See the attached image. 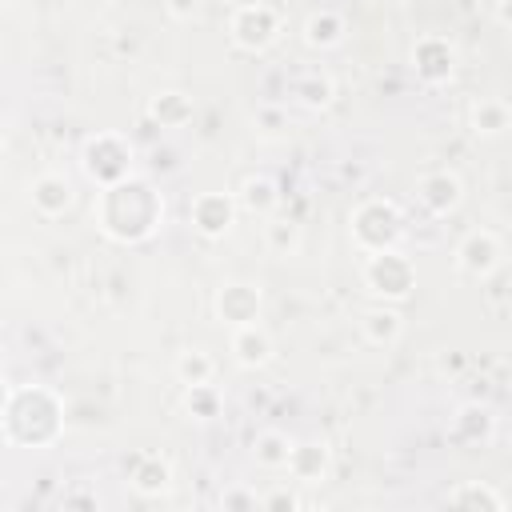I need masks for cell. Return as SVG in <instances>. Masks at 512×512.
Returning a JSON list of instances; mask_svg holds the SVG:
<instances>
[{
    "label": "cell",
    "mask_w": 512,
    "mask_h": 512,
    "mask_svg": "<svg viewBox=\"0 0 512 512\" xmlns=\"http://www.w3.org/2000/svg\"><path fill=\"white\" fill-rule=\"evenodd\" d=\"M216 316H220L224 324H232V328L260 320V292H256L252 284H240V280L224 284V288L216 292Z\"/></svg>",
    "instance_id": "10"
},
{
    "label": "cell",
    "mask_w": 512,
    "mask_h": 512,
    "mask_svg": "<svg viewBox=\"0 0 512 512\" xmlns=\"http://www.w3.org/2000/svg\"><path fill=\"white\" fill-rule=\"evenodd\" d=\"M232 356L240 368H264L272 360V336L252 320V324H240L232 332Z\"/></svg>",
    "instance_id": "11"
},
{
    "label": "cell",
    "mask_w": 512,
    "mask_h": 512,
    "mask_svg": "<svg viewBox=\"0 0 512 512\" xmlns=\"http://www.w3.org/2000/svg\"><path fill=\"white\" fill-rule=\"evenodd\" d=\"M452 436H456V440H468V444L488 440V436H492V412L480 408V404L460 408V412H456V424H452Z\"/></svg>",
    "instance_id": "19"
},
{
    "label": "cell",
    "mask_w": 512,
    "mask_h": 512,
    "mask_svg": "<svg viewBox=\"0 0 512 512\" xmlns=\"http://www.w3.org/2000/svg\"><path fill=\"white\" fill-rule=\"evenodd\" d=\"M340 36H344V20L336 12H312L304 20V40L312 48H332V44H340Z\"/></svg>",
    "instance_id": "20"
},
{
    "label": "cell",
    "mask_w": 512,
    "mask_h": 512,
    "mask_svg": "<svg viewBox=\"0 0 512 512\" xmlns=\"http://www.w3.org/2000/svg\"><path fill=\"white\" fill-rule=\"evenodd\" d=\"M228 32H232V44L244 48V52H264L276 36H280V16L268 8V4H240L228 20Z\"/></svg>",
    "instance_id": "5"
},
{
    "label": "cell",
    "mask_w": 512,
    "mask_h": 512,
    "mask_svg": "<svg viewBox=\"0 0 512 512\" xmlns=\"http://www.w3.org/2000/svg\"><path fill=\"white\" fill-rule=\"evenodd\" d=\"M128 160H132V148L128 140H120L116 132H100L84 144V172L104 188V184H116L128 176Z\"/></svg>",
    "instance_id": "4"
},
{
    "label": "cell",
    "mask_w": 512,
    "mask_h": 512,
    "mask_svg": "<svg viewBox=\"0 0 512 512\" xmlns=\"http://www.w3.org/2000/svg\"><path fill=\"white\" fill-rule=\"evenodd\" d=\"M252 448H256V460H260L264 468H284V464H288V448H292V440H288L284 432H260Z\"/></svg>",
    "instance_id": "23"
},
{
    "label": "cell",
    "mask_w": 512,
    "mask_h": 512,
    "mask_svg": "<svg viewBox=\"0 0 512 512\" xmlns=\"http://www.w3.org/2000/svg\"><path fill=\"white\" fill-rule=\"evenodd\" d=\"M412 68L424 84H444L456 68V48L444 36H420L412 44Z\"/></svg>",
    "instance_id": "8"
},
{
    "label": "cell",
    "mask_w": 512,
    "mask_h": 512,
    "mask_svg": "<svg viewBox=\"0 0 512 512\" xmlns=\"http://www.w3.org/2000/svg\"><path fill=\"white\" fill-rule=\"evenodd\" d=\"M296 96H300L304 108H324V104L332 100V80L320 76V72H304V76L296 80Z\"/></svg>",
    "instance_id": "24"
},
{
    "label": "cell",
    "mask_w": 512,
    "mask_h": 512,
    "mask_svg": "<svg viewBox=\"0 0 512 512\" xmlns=\"http://www.w3.org/2000/svg\"><path fill=\"white\" fill-rule=\"evenodd\" d=\"M184 404H188V412H196L200 420H208V416H216L220 396H216V388H212V384H192V388H188V396H184Z\"/></svg>",
    "instance_id": "26"
},
{
    "label": "cell",
    "mask_w": 512,
    "mask_h": 512,
    "mask_svg": "<svg viewBox=\"0 0 512 512\" xmlns=\"http://www.w3.org/2000/svg\"><path fill=\"white\" fill-rule=\"evenodd\" d=\"M188 216H192V228H196L200 236L220 240V236L232 228V220H236V200H232L228 192H200V196L192 200Z\"/></svg>",
    "instance_id": "7"
},
{
    "label": "cell",
    "mask_w": 512,
    "mask_h": 512,
    "mask_svg": "<svg viewBox=\"0 0 512 512\" xmlns=\"http://www.w3.org/2000/svg\"><path fill=\"white\" fill-rule=\"evenodd\" d=\"M168 484H172V468H168L160 456H140V460L132 464V488H136V492L160 496V492H168Z\"/></svg>",
    "instance_id": "15"
},
{
    "label": "cell",
    "mask_w": 512,
    "mask_h": 512,
    "mask_svg": "<svg viewBox=\"0 0 512 512\" xmlns=\"http://www.w3.org/2000/svg\"><path fill=\"white\" fill-rule=\"evenodd\" d=\"M416 196H420V204H424L432 216H448V212L460 204L464 184H460L456 172L436 168V172H424V176L416 180Z\"/></svg>",
    "instance_id": "9"
},
{
    "label": "cell",
    "mask_w": 512,
    "mask_h": 512,
    "mask_svg": "<svg viewBox=\"0 0 512 512\" xmlns=\"http://www.w3.org/2000/svg\"><path fill=\"white\" fill-rule=\"evenodd\" d=\"M260 504H264V508H296L300 500H296L292 492H272V496H264Z\"/></svg>",
    "instance_id": "29"
},
{
    "label": "cell",
    "mask_w": 512,
    "mask_h": 512,
    "mask_svg": "<svg viewBox=\"0 0 512 512\" xmlns=\"http://www.w3.org/2000/svg\"><path fill=\"white\" fill-rule=\"evenodd\" d=\"M220 504H224V508H256L260 500H256L252 492H224V496H220Z\"/></svg>",
    "instance_id": "28"
},
{
    "label": "cell",
    "mask_w": 512,
    "mask_h": 512,
    "mask_svg": "<svg viewBox=\"0 0 512 512\" xmlns=\"http://www.w3.org/2000/svg\"><path fill=\"white\" fill-rule=\"evenodd\" d=\"M276 184L268 180V176H248L244 184H240V196H236V204L244 208V212H252V216H268L272 208H276Z\"/></svg>",
    "instance_id": "17"
},
{
    "label": "cell",
    "mask_w": 512,
    "mask_h": 512,
    "mask_svg": "<svg viewBox=\"0 0 512 512\" xmlns=\"http://www.w3.org/2000/svg\"><path fill=\"white\" fill-rule=\"evenodd\" d=\"M0 8H4V0H0Z\"/></svg>",
    "instance_id": "31"
},
{
    "label": "cell",
    "mask_w": 512,
    "mask_h": 512,
    "mask_svg": "<svg viewBox=\"0 0 512 512\" xmlns=\"http://www.w3.org/2000/svg\"><path fill=\"white\" fill-rule=\"evenodd\" d=\"M212 372H216V364H212V356L200 352V348H184V352L176 356V376H180L184 388H192V384H212Z\"/></svg>",
    "instance_id": "21"
},
{
    "label": "cell",
    "mask_w": 512,
    "mask_h": 512,
    "mask_svg": "<svg viewBox=\"0 0 512 512\" xmlns=\"http://www.w3.org/2000/svg\"><path fill=\"white\" fill-rule=\"evenodd\" d=\"M164 8H168L172 20H192L196 16V0H164Z\"/></svg>",
    "instance_id": "27"
},
{
    "label": "cell",
    "mask_w": 512,
    "mask_h": 512,
    "mask_svg": "<svg viewBox=\"0 0 512 512\" xmlns=\"http://www.w3.org/2000/svg\"><path fill=\"white\" fill-rule=\"evenodd\" d=\"M404 236V212L392 204V200H364L356 212H352V240L356 248L368 256V252H384V248H396Z\"/></svg>",
    "instance_id": "2"
},
{
    "label": "cell",
    "mask_w": 512,
    "mask_h": 512,
    "mask_svg": "<svg viewBox=\"0 0 512 512\" xmlns=\"http://www.w3.org/2000/svg\"><path fill=\"white\" fill-rule=\"evenodd\" d=\"M500 256H504V248H500L496 232L476 228V232H468V236L460 240V248H456V268H460L464 276L484 280V276H492V272L500 268Z\"/></svg>",
    "instance_id": "6"
},
{
    "label": "cell",
    "mask_w": 512,
    "mask_h": 512,
    "mask_svg": "<svg viewBox=\"0 0 512 512\" xmlns=\"http://www.w3.org/2000/svg\"><path fill=\"white\" fill-rule=\"evenodd\" d=\"M508 128V104L500 96H480L472 104V132L476 136H500Z\"/></svg>",
    "instance_id": "16"
},
{
    "label": "cell",
    "mask_w": 512,
    "mask_h": 512,
    "mask_svg": "<svg viewBox=\"0 0 512 512\" xmlns=\"http://www.w3.org/2000/svg\"><path fill=\"white\" fill-rule=\"evenodd\" d=\"M96 220L100 232L120 240V244H136L144 236L156 232V224L164 220V200L144 184V180H116L100 188L96 200Z\"/></svg>",
    "instance_id": "1"
},
{
    "label": "cell",
    "mask_w": 512,
    "mask_h": 512,
    "mask_svg": "<svg viewBox=\"0 0 512 512\" xmlns=\"http://www.w3.org/2000/svg\"><path fill=\"white\" fill-rule=\"evenodd\" d=\"M364 284H368V292L380 296V300H404V296L412 292V284H416V268H412V260H408L404 252H396V248L368 252V260H364Z\"/></svg>",
    "instance_id": "3"
},
{
    "label": "cell",
    "mask_w": 512,
    "mask_h": 512,
    "mask_svg": "<svg viewBox=\"0 0 512 512\" xmlns=\"http://www.w3.org/2000/svg\"><path fill=\"white\" fill-rule=\"evenodd\" d=\"M8 396H12V392H8V380L0 376V420H4V408H8Z\"/></svg>",
    "instance_id": "30"
},
{
    "label": "cell",
    "mask_w": 512,
    "mask_h": 512,
    "mask_svg": "<svg viewBox=\"0 0 512 512\" xmlns=\"http://www.w3.org/2000/svg\"><path fill=\"white\" fill-rule=\"evenodd\" d=\"M148 116L160 120L164 128H180V124L192 120V100H188L184 92H160V96H152Z\"/></svg>",
    "instance_id": "18"
},
{
    "label": "cell",
    "mask_w": 512,
    "mask_h": 512,
    "mask_svg": "<svg viewBox=\"0 0 512 512\" xmlns=\"http://www.w3.org/2000/svg\"><path fill=\"white\" fill-rule=\"evenodd\" d=\"M296 480H304V484H316V480H324V472H328V448L324 444H316V440H304V444H292L288 448V464H284Z\"/></svg>",
    "instance_id": "13"
},
{
    "label": "cell",
    "mask_w": 512,
    "mask_h": 512,
    "mask_svg": "<svg viewBox=\"0 0 512 512\" xmlns=\"http://www.w3.org/2000/svg\"><path fill=\"white\" fill-rule=\"evenodd\" d=\"M400 328H404V320H400V312H396V308H388V304L368 308V312H364V320H360L364 340H368V344H376V348H392V344L400 340Z\"/></svg>",
    "instance_id": "14"
},
{
    "label": "cell",
    "mask_w": 512,
    "mask_h": 512,
    "mask_svg": "<svg viewBox=\"0 0 512 512\" xmlns=\"http://www.w3.org/2000/svg\"><path fill=\"white\" fill-rule=\"evenodd\" d=\"M448 504L456 508H492V512H504V496L488 484H464V488H452L448 492Z\"/></svg>",
    "instance_id": "22"
},
{
    "label": "cell",
    "mask_w": 512,
    "mask_h": 512,
    "mask_svg": "<svg viewBox=\"0 0 512 512\" xmlns=\"http://www.w3.org/2000/svg\"><path fill=\"white\" fill-rule=\"evenodd\" d=\"M264 240H268L272 252L288 256V252L300 248V224H292V220H268L264 224Z\"/></svg>",
    "instance_id": "25"
},
{
    "label": "cell",
    "mask_w": 512,
    "mask_h": 512,
    "mask_svg": "<svg viewBox=\"0 0 512 512\" xmlns=\"http://www.w3.org/2000/svg\"><path fill=\"white\" fill-rule=\"evenodd\" d=\"M28 196H32V208H36L40 216H60V212H68V204H72V188H68V180L56 176V172L36 176V180L28 184Z\"/></svg>",
    "instance_id": "12"
},
{
    "label": "cell",
    "mask_w": 512,
    "mask_h": 512,
    "mask_svg": "<svg viewBox=\"0 0 512 512\" xmlns=\"http://www.w3.org/2000/svg\"><path fill=\"white\" fill-rule=\"evenodd\" d=\"M0 144H4V140H0Z\"/></svg>",
    "instance_id": "32"
}]
</instances>
